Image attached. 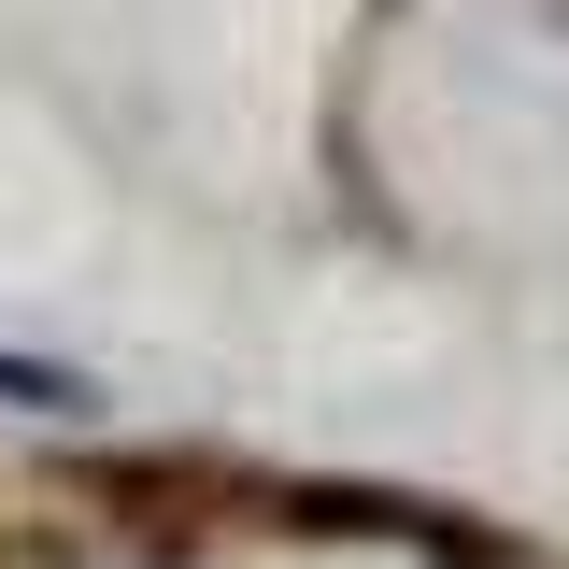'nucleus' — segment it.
Wrapping results in <instances>:
<instances>
[{"instance_id": "f257e3e1", "label": "nucleus", "mask_w": 569, "mask_h": 569, "mask_svg": "<svg viewBox=\"0 0 569 569\" xmlns=\"http://www.w3.org/2000/svg\"><path fill=\"white\" fill-rule=\"evenodd\" d=\"M0 413H100V385L58 356H0Z\"/></svg>"}]
</instances>
